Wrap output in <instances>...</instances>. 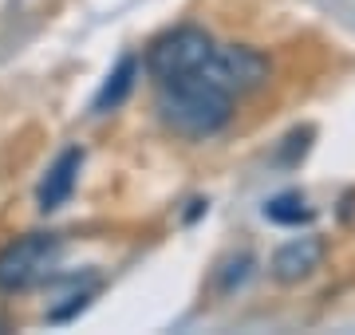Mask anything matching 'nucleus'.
Wrapping results in <instances>:
<instances>
[{
  "mask_svg": "<svg viewBox=\"0 0 355 335\" xmlns=\"http://www.w3.org/2000/svg\"><path fill=\"white\" fill-rule=\"evenodd\" d=\"M158 118L182 138H209L233 118V95L198 71L166 79L158 91Z\"/></svg>",
  "mask_w": 355,
  "mask_h": 335,
  "instance_id": "nucleus-1",
  "label": "nucleus"
},
{
  "mask_svg": "<svg viewBox=\"0 0 355 335\" xmlns=\"http://www.w3.org/2000/svg\"><path fill=\"white\" fill-rule=\"evenodd\" d=\"M60 237L51 233H32L20 237L0 253V292H28L40 280H48L55 260H60Z\"/></svg>",
  "mask_w": 355,
  "mask_h": 335,
  "instance_id": "nucleus-2",
  "label": "nucleus"
},
{
  "mask_svg": "<svg viewBox=\"0 0 355 335\" xmlns=\"http://www.w3.org/2000/svg\"><path fill=\"white\" fill-rule=\"evenodd\" d=\"M209 52H214L209 32H202V28H193V24L174 28V32L158 36L150 48H146V71H150L158 83H166V79H178V75L198 71Z\"/></svg>",
  "mask_w": 355,
  "mask_h": 335,
  "instance_id": "nucleus-3",
  "label": "nucleus"
},
{
  "mask_svg": "<svg viewBox=\"0 0 355 335\" xmlns=\"http://www.w3.org/2000/svg\"><path fill=\"white\" fill-rule=\"evenodd\" d=\"M198 75L214 79L217 87H225L229 95H245V91H257L268 79V60L253 48H241V44H229V48H217L205 55V64L198 67Z\"/></svg>",
  "mask_w": 355,
  "mask_h": 335,
  "instance_id": "nucleus-4",
  "label": "nucleus"
},
{
  "mask_svg": "<svg viewBox=\"0 0 355 335\" xmlns=\"http://www.w3.org/2000/svg\"><path fill=\"white\" fill-rule=\"evenodd\" d=\"M79 170H83V150L79 146H67L64 154L48 166V174H44V181H40V190H36V201L44 213L60 209L71 197V190H76V181H79Z\"/></svg>",
  "mask_w": 355,
  "mask_h": 335,
  "instance_id": "nucleus-5",
  "label": "nucleus"
},
{
  "mask_svg": "<svg viewBox=\"0 0 355 335\" xmlns=\"http://www.w3.org/2000/svg\"><path fill=\"white\" fill-rule=\"evenodd\" d=\"M320 260H324V241H320V237H296V241H288L284 248H277V257H272V276H277L280 284H300L320 269Z\"/></svg>",
  "mask_w": 355,
  "mask_h": 335,
  "instance_id": "nucleus-6",
  "label": "nucleus"
},
{
  "mask_svg": "<svg viewBox=\"0 0 355 335\" xmlns=\"http://www.w3.org/2000/svg\"><path fill=\"white\" fill-rule=\"evenodd\" d=\"M135 79H139V55H123V60L114 64V71L107 75V83L99 87L91 111H95V115H111V111H119L123 99L135 91Z\"/></svg>",
  "mask_w": 355,
  "mask_h": 335,
  "instance_id": "nucleus-7",
  "label": "nucleus"
},
{
  "mask_svg": "<svg viewBox=\"0 0 355 335\" xmlns=\"http://www.w3.org/2000/svg\"><path fill=\"white\" fill-rule=\"evenodd\" d=\"M265 217L277 225H304V221H312V209L304 206L300 194H280L265 206Z\"/></svg>",
  "mask_w": 355,
  "mask_h": 335,
  "instance_id": "nucleus-8",
  "label": "nucleus"
},
{
  "mask_svg": "<svg viewBox=\"0 0 355 335\" xmlns=\"http://www.w3.org/2000/svg\"><path fill=\"white\" fill-rule=\"evenodd\" d=\"M249 264H253V257H249V253H241L237 260H229L225 276H221V292H233V284H241L245 276H249Z\"/></svg>",
  "mask_w": 355,
  "mask_h": 335,
  "instance_id": "nucleus-9",
  "label": "nucleus"
}]
</instances>
